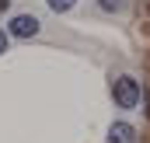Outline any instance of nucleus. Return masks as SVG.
Masks as SVG:
<instances>
[{
	"instance_id": "nucleus-1",
	"label": "nucleus",
	"mask_w": 150,
	"mask_h": 143,
	"mask_svg": "<svg viewBox=\"0 0 150 143\" xmlns=\"http://www.w3.org/2000/svg\"><path fill=\"white\" fill-rule=\"evenodd\" d=\"M112 98L119 108H136L140 105V84L133 77H115L112 80Z\"/></svg>"
},
{
	"instance_id": "nucleus-2",
	"label": "nucleus",
	"mask_w": 150,
	"mask_h": 143,
	"mask_svg": "<svg viewBox=\"0 0 150 143\" xmlns=\"http://www.w3.org/2000/svg\"><path fill=\"white\" fill-rule=\"evenodd\" d=\"M38 28H42V25H38L35 14H18V18H11V25H7V32L14 38H35Z\"/></svg>"
},
{
	"instance_id": "nucleus-3",
	"label": "nucleus",
	"mask_w": 150,
	"mask_h": 143,
	"mask_svg": "<svg viewBox=\"0 0 150 143\" xmlns=\"http://www.w3.org/2000/svg\"><path fill=\"white\" fill-rule=\"evenodd\" d=\"M136 140V129L129 126V122H112V129H108V143H133Z\"/></svg>"
},
{
	"instance_id": "nucleus-4",
	"label": "nucleus",
	"mask_w": 150,
	"mask_h": 143,
	"mask_svg": "<svg viewBox=\"0 0 150 143\" xmlns=\"http://www.w3.org/2000/svg\"><path fill=\"white\" fill-rule=\"evenodd\" d=\"M126 4H129V0H98V7H101V11H108V14L126 11Z\"/></svg>"
},
{
	"instance_id": "nucleus-5",
	"label": "nucleus",
	"mask_w": 150,
	"mask_h": 143,
	"mask_svg": "<svg viewBox=\"0 0 150 143\" xmlns=\"http://www.w3.org/2000/svg\"><path fill=\"white\" fill-rule=\"evenodd\" d=\"M45 4H49V11H56V14H67L77 0H45Z\"/></svg>"
},
{
	"instance_id": "nucleus-6",
	"label": "nucleus",
	"mask_w": 150,
	"mask_h": 143,
	"mask_svg": "<svg viewBox=\"0 0 150 143\" xmlns=\"http://www.w3.org/2000/svg\"><path fill=\"white\" fill-rule=\"evenodd\" d=\"M4 52H7V32L0 28V56H4Z\"/></svg>"
},
{
	"instance_id": "nucleus-7",
	"label": "nucleus",
	"mask_w": 150,
	"mask_h": 143,
	"mask_svg": "<svg viewBox=\"0 0 150 143\" xmlns=\"http://www.w3.org/2000/svg\"><path fill=\"white\" fill-rule=\"evenodd\" d=\"M0 7H7V0H0Z\"/></svg>"
}]
</instances>
